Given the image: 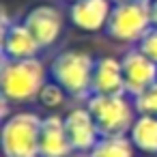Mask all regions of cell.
I'll return each instance as SVG.
<instances>
[{
	"mask_svg": "<svg viewBox=\"0 0 157 157\" xmlns=\"http://www.w3.org/2000/svg\"><path fill=\"white\" fill-rule=\"evenodd\" d=\"M48 80H50V73L41 58L9 60L2 56V63H0V93H2V99H7L11 105L37 101Z\"/></svg>",
	"mask_w": 157,
	"mask_h": 157,
	"instance_id": "1",
	"label": "cell"
},
{
	"mask_svg": "<svg viewBox=\"0 0 157 157\" xmlns=\"http://www.w3.org/2000/svg\"><path fill=\"white\" fill-rule=\"evenodd\" d=\"M95 60L90 52L80 48H67L58 52L48 67L50 80L56 82L71 99L86 101L93 95V71Z\"/></svg>",
	"mask_w": 157,
	"mask_h": 157,
	"instance_id": "2",
	"label": "cell"
},
{
	"mask_svg": "<svg viewBox=\"0 0 157 157\" xmlns=\"http://www.w3.org/2000/svg\"><path fill=\"white\" fill-rule=\"evenodd\" d=\"M41 121L33 110H17L2 121L0 146L2 157H39V133Z\"/></svg>",
	"mask_w": 157,
	"mask_h": 157,
	"instance_id": "3",
	"label": "cell"
},
{
	"mask_svg": "<svg viewBox=\"0 0 157 157\" xmlns=\"http://www.w3.org/2000/svg\"><path fill=\"white\" fill-rule=\"evenodd\" d=\"M151 28V0H127L112 7L105 35L116 43L138 45Z\"/></svg>",
	"mask_w": 157,
	"mask_h": 157,
	"instance_id": "4",
	"label": "cell"
},
{
	"mask_svg": "<svg viewBox=\"0 0 157 157\" xmlns=\"http://www.w3.org/2000/svg\"><path fill=\"white\" fill-rule=\"evenodd\" d=\"M101 136H127L138 110L129 95H90L86 99Z\"/></svg>",
	"mask_w": 157,
	"mask_h": 157,
	"instance_id": "5",
	"label": "cell"
},
{
	"mask_svg": "<svg viewBox=\"0 0 157 157\" xmlns=\"http://www.w3.org/2000/svg\"><path fill=\"white\" fill-rule=\"evenodd\" d=\"M123 67V80H125V93L136 99L144 90L157 84V63L151 60L140 48H129L121 56Z\"/></svg>",
	"mask_w": 157,
	"mask_h": 157,
	"instance_id": "6",
	"label": "cell"
},
{
	"mask_svg": "<svg viewBox=\"0 0 157 157\" xmlns=\"http://www.w3.org/2000/svg\"><path fill=\"white\" fill-rule=\"evenodd\" d=\"M24 26L35 35V39L41 43V48H52L63 30H65V15L63 11L56 7V5H50V2H41V5H35L30 7L24 17H22Z\"/></svg>",
	"mask_w": 157,
	"mask_h": 157,
	"instance_id": "7",
	"label": "cell"
},
{
	"mask_svg": "<svg viewBox=\"0 0 157 157\" xmlns=\"http://www.w3.org/2000/svg\"><path fill=\"white\" fill-rule=\"evenodd\" d=\"M112 7V0H75L69 2L67 20L82 33H105Z\"/></svg>",
	"mask_w": 157,
	"mask_h": 157,
	"instance_id": "8",
	"label": "cell"
},
{
	"mask_svg": "<svg viewBox=\"0 0 157 157\" xmlns=\"http://www.w3.org/2000/svg\"><path fill=\"white\" fill-rule=\"evenodd\" d=\"M63 118H65V129H67L73 151L88 155L101 138V131H99L90 110L86 105H78V108H71Z\"/></svg>",
	"mask_w": 157,
	"mask_h": 157,
	"instance_id": "9",
	"label": "cell"
},
{
	"mask_svg": "<svg viewBox=\"0 0 157 157\" xmlns=\"http://www.w3.org/2000/svg\"><path fill=\"white\" fill-rule=\"evenodd\" d=\"M0 41H2V56L9 60H26V58H39L43 52L41 43L35 39V35L24 26V22H15L0 30Z\"/></svg>",
	"mask_w": 157,
	"mask_h": 157,
	"instance_id": "10",
	"label": "cell"
},
{
	"mask_svg": "<svg viewBox=\"0 0 157 157\" xmlns=\"http://www.w3.org/2000/svg\"><path fill=\"white\" fill-rule=\"evenodd\" d=\"M75 151L69 142L65 118L58 114H48L41 121L39 133V157H71Z\"/></svg>",
	"mask_w": 157,
	"mask_h": 157,
	"instance_id": "11",
	"label": "cell"
},
{
	"mask_svg": "<svg viewBox=\"0 0 157 157\" xmlns=\"http://www.w3.org/2000/svg\"><path fill=\"white\" fill-rule=\"evenodd\" d=\"M93 95H127L121 58L99 56L93 71Z\"/></svg>",
	"mask_w": 157,
	"mask_h": 157,
	"instance_id": "12",
	"label": "cell"
},
{
	"mask_svg": "<svg viewBox=\"0 0 157 157\" xmlns=\"http://www.w3.org/2000/svg\"><path fill=\"white\" fill-rule=\"evenodd\" d=\"M127 136L133 142L136 151L146 155H157V116L138 114Z\"/></svg>",
	"mask_w": 157,
	"mask_h": 157,
	"instance_id": "13",
	"label": "cell"
},
{
	"mask_svg": "<svg viewBox=\"0 0 157 157\" xmlns=\"http://www.w3.org/2000/svg\"><path fill=\"white\" fill-rule=\"evenodd\" d=\"M88 157H136V146L129 136H101Z\"/></svg>",
	"mask_w": 157,
	"mask_h": 157,
	"instance_id": "14",
	"label": "cell"
},
{
	"mask_svg": "<svg viewBox=\"0 0 157 157\" xmlns=\"http://www.w3.org/2000/svg\"><path fill=\"white\" fill-rule=\"evenodd\" d=\"M69 95L56 84V82H52V80H48V84L41 88V93H39V103L43 105V108H48V110H58L63 103H65V99H67Z\"/></svg>",
	"mask_w": 157,
	"mask_h": 157,
	"instance_id": "15",
	"label": "cell"
},
{
	"mask_svg": "<svg viewBox=\"0 0 157 157\" xmlns=\"http://www.w3.org/2000/svg\"><path fill=\"white\" fill-rule=\"evenodd\" d=\"M136 103V110L138 114H151V116H157V84L151 86L148 90H144L142 95H138L133 99Z\"/></svg>",
	"mask_w": 157,
	"mask_h": 157,
	"instance_id": "16",
	"label": "cell"
},
{
	"mask_svg": "<svg viewBox=\"0 0 157 157\" xmlns=\"http://www.w3.org/2000/svg\"><path fill=\"white\" fill-rule=\"evenodd\" d=\"M136 48H140V50L151 58V60H155V63H157V28L153 26V28H151V30L140 39V43H138Z\"/></svg>",
	"mask_w": 157,
	"mask_h": 157,
	"instance_id": "17",
	"label": "cell"
},
{
	"mask_svg": "<svg viewBox=\"0 0 157 157\" xmlns=\"http://www.w3.org/2000/svg\"><path fill=\"white\" fill-rule=\"evenodd\" d=\"M151 22L157 28V0H151Z\"/></svg>",
	"mask_w": 157,
	"mask_h": 157,
	"instance_id": "18",
	"label": "cell"
},
{
	"mask_svg": "<svg viewBox=\"0 0 157 157\" xmlns=\"http://www.w3.org/2000/svg\"><path fill=\"white\" fill-rule=\"evenodd\" d=\"M112 2H114V5H116V2H127V0H112Z\"/></svg>",
	"mask_w": 157,
	"mask_h": 157,
	"instance_id": "19",
	"label": "cell"
},
{
	"mask_svg": "<svg viewBox=\"0 0 157 157\" xmlns=\"http://www.w3.org/2000/svg\"><path fill=\"white\" fill-rule=\"evenodd\" d=\"M65 2H75V0H65Z\"/></svg>",
	"mask_w": 157,
	"mask_h": 157,
	"instance_id": "20",
	"label": "cell"
}]
</instances>
